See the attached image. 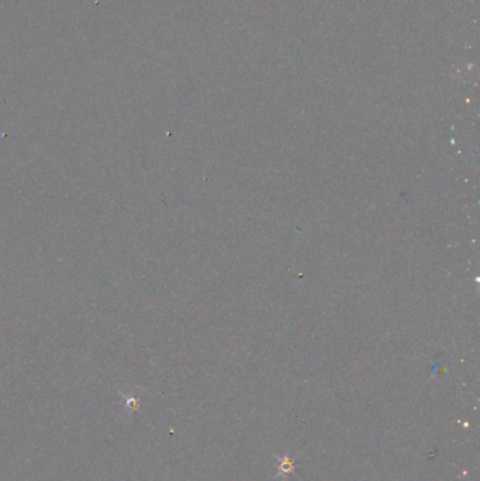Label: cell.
<instances>
[{
  "label": "cell",
  "instance_id": "obj_1",
  "mask_svg": "<svg viewBox=\"0 0 480 481\" xmlns=\"http://www.w3.org/2000/svg\"><path fill=\"white\" fill-rule=\"evenodd\" d=\"M279 460V467H278V476H284V477H288L289 475L293 473L294 470V466H293V460L289 457V456H285V457H278Z\"/></svg>",
  "mask_w": 480,
  "mask_h": 481
}]
</instances>
